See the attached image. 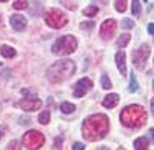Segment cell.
<instances>
[{
	"mask_svg": "<svg viewBox=\"0 0 154 150\" xmlns=\"http://www.w3.org/2000/svg\"><path fill=\"white\" fill-rule=\"evenodd\" d=\"M131 9H133L131 12H133L136 17L140 16V11H142V8H140V0H133V8Z\"/></svg>",
	"mask_w": 154,
	"mask_h": 150,
	"instance_id": "7402d4cb",
	"label": "cell"
},
{
	"mask_svg": "<svg viewBox=\"0 0 154 150\" xmlns=\"http://www.w3.org/2000/svg\"><path fill=\"white\" fill-rule=\"evenodd\" d=\"M94 27H96L94 22H83V23L80 25V28H82V30H85V31H91Z\"/></svg>",
	"mask_w": 154,
	"mask_h": 150,
	"instance_id": "484cf974",
	"label": "cell"
},
{
	"mask_svg": "<svg viewBox=\"0 0 154 150\" xmlns=\"http://www.w3.org/2000/svg\"><path fill=\"white\" fill-rule=\"evenodd\" d=\"M100 84H102V87H103L105 90H109L111 88V81H109V78H108V74L106 73H103L102 74V78H100Z\"/></svg>",
	"mask_w": 154,
	"mask_h": 150,
	"instance_id": "d6986e66",
	"label": "cell"
},
{
	"mask_svg": "<svg viewBox=\"0 0 154 150\" xmlns=\"http://www.w3.org/2000/svg\"><path fill=\"white\" fill-rule=\"evenodd\" d=\"M8 148H16V141H12V142H9Z\"/></svg>",
	"mask_w": 154,
	"mask_h": 150,
	"instance_id": "f546056e",
	"label": "cell"
},
{
	"mask_svg": "<svg viewBox=\"0 0 154 150\" xmlns=\"http://www.w3.org/2000/svg\"><path fill=\"white\" fill-rule=\"evenodd\" d=\"M151 111H152V115H154V97L151 99Z\"/></svg>",
	"mask_w": 154,
	"mask_h": 150,
	"instance_id": "4dcf8cb0",
	"label": "cell"
},
{
	"mask_svg": "<svg viewBox=\"0 0 154 150\" xmlns=\"http://www.w3.org/2000/svg\"><path fill=\"white\" fill-rule=\"evenodd\" d=\"M19 105L25 110V111H35L42 107V101L37 97H26V99H22L19 102Z\"/></svg>",
	"mask_w": 154,
	"mask_h": 150,
	"instance_id": "30bf717a",
	"label": "cell"
},
{
	"mask_svg": "<svg viewBox=\"0 0 154 150\" xmlns=\"http://www.w3.org/2000/svg\"><path fill=\"white\" fill-rule=\"evenodd\" d=\"M139 90V85H137V81H136V76L134 74H131V84H130V91L134 93Z\"/></svg>",
	"mask_w": 154,
	"mask_h": 150,
	"instance_id": "d4e9b609",
	"label": "cell"
},
{
	"mask_svg": "<svg viewBox=\"0 0 154 150\" xmlns=\"http://www.w3.org/2000/svg\"><path fill=\"white\" fill-rule=\"evenodd\" d=\"M49 118H51L49 110H45V111H42V113L38 115V122H40V124H48L49 122Z\"/></svg>",
	"mask_w": 154,
	"mask_h": 150,
	"instance_id": "44dd1931",
	"label": "cell"
},
{
	"mask_svg": "<svg viewBox=\"0 0 154 150\" xmlns=\"http://www.w3.org/2000/svg\"><path fill=\"white\" fill-rule=\"evenodd\" d=\"M149 147V139L146 138V136H140V138H137L134 141V148L136 150H148Z\"/></svg>",
	"mask_w": 154,
	"mask_h": 150,
	"instance_id": "5bb4252c",
	"label": "cell"
},
{
	"mask_svg": "<svg viewBox=\"0 0 154 150\" xmlns=\"http://www.w3.org/2000/svg\"><path fill=\"white\" fill-rule=\"evenodd\" d=\"M63 142V138L62 136H59V138L56 139V142H54V148H60V144Z\"/></svg>",
	"mask_w": 154,
	"mask_h": 150,
	"instance_id": "83f0119b",
	"label": "cell"
},
{
	"mask_svg": "<svg viewBox=\"0 0 154 150\" xmlns=\"http://www.w3.org/2000/svg\"><path fill=\"white\" fill-rule=\"evenodd\" d=\"M26 6H28V0H16L12 3V8L14 9H25Z\"/></svg>",
	"mask_w": 154,
	"mask_h": 150,
	"instance_id": "603a6c76",
	"label": "cell"
},
{
	"mask_svg": "<svg viewBox=\"0 0 154 150\" xmlns=\"http://www.w3.org/2000/svg\"><path fill=\"white\" fill-rule=\"evenodd\" d=\"M126 56L123 51H119L117 54H116V64H117V68L122 74H126Z\"/></svg>",
	"mask_w": 154,
	"mask_h": 150,
	"instance_id": "4fadbf2b",
	"label": "cell"
},
{
	"mask_svg": "<svg viewBox=\"0 0 154 150\" xmlns=\"http://www.w3.org/2000/svg\"><path fill=\"white\" fill-rule=\"evenodd\" d=\"M149 57V46L146 43H142L140 48H137L136 51L133 53V64L137 70H143L145 64Z\"/></svg>",
	"mask_w": 154,
	"mask_h": 150,
	"instance_id": "52a82bcc",
	"label": "cell"
},
{
	"mask_svg": "<svg viewBox=\"0 0 154 150\" xmlns=\"http://www.w3.org/2000/svg\"><path fill=\"white\" fill-rule=\"evenodd\" d=\"M83 148H85V145L82 142H74L72 144V150H83Z\"/></svg>",
	"mask_w": 154,
	"mask_h": 150,
	"instance_id": "4316f807",
	"label": "cell"
},
{
	"mask_svg": "<svg viewBox=\"0 0 154 150\" xmlns=\"http://www.w3.org/2000/svg\"><path fill=\"white\" fill-rule=\"evenodd\" d=\"M0 54H2L3 57H14L16 56V49L8 46V45H2L0 46Z\"/></svg>",
	"mask_w": 154,
	"mask_h": 150,
	"instance_id": "9a60e30c",
	"label": "cell"
},
{
	"mask_svg": "<svg viewBox=\"0 0 154 150\" xmlns=\"http://www.w3.org/2000/svg\"><path fill=\"white\" fill-rule=\"evenodd\" d=\"M0 139H2V132H0Z\"/></svg>",
	"mask_w": 154,
	"mask_h": 150,
	"instance_id": "d6a6232c",
	"label": "cell"
},
{
	"mask_svg": "<svg viewBox=\"0 0 154 150\" xmlns=\"http://www.w3.org/2000/svg\"><path fill=\"white\" fill-rule=\"evenodd\" d=\"M149 135H151V139H152V142H154V129L149 130Z\"/></svg>",
	"mask_w": 154,
	"mask_h": 150,
	"instance_id": "1f68e13d",
	"label": "cell"
},
{
	"mask_svg": "<svg viewBox=\"0 0 154 150\" xmlns=\"http://www.w3.org/2000/svg\"><path fill=\"white\" fill-rule=\"evenodd\" d=\"M97 12H99V8H97V6H86V8L83 9V14L88 16V17H94Z\"/></svg>",
	"mask_w": 154,
	"mask_h": 150,
	"instance_id": "ffe728a7",
	"label": "cell"
},
{
	"mask_svg": "<svg viewBox=\"0 0 154 150\" xmlns=\"http://www.w3.org/2000/svg\"><path fill=\"white\" fill-rule=\"evenodd\" d=\"M22 144H23L25 148H28V150H37V148L43 147L45 136L40 132H37V130H29V132H26L23 135Z\"/></svg>",
	"mask_w": 154,
	"mask_h": 150,
	"instance_id": "8992f818",
	"label": "cell"
},
{
	"mask_svg": "<svg viewBox=\"0 0 154 150\" xmlns=\"http://www.w3.org/2000/svg\"><path fill=\"white\" fill-rule=\"evenodd\" d=\"M122 28H125V30H133V28H134V22H133L131 19H123V20H122Z\"/></svg>",
	"mask_w": 154,
	"mask_h": 150,
	"instance_id": "cb8c5ba5",
	"label": "cell"
},
{
	"mask_svg": "<svg viewBox=\"0 0 154 150\" xmlns=\"http://www.w3.org/2000/svg\"><path fill=\"white\" fill-rule=\"evenodd\" d=\"M109 132V119L105 115H91L88 116L82 126V133L86 141L103 139Z\"/></svg>",
	"mask_w": 154,
	"mask_h": 150,
	"instance_id": "6da1fadb",
	"label": "cell"
},
{
	"mask_svg": "<svg viewBox=\"0 0 154 150\" xmlns=\"http://www.w3.org/2000/svg\"><path fill=\"white\" fill-rule=\"evenodd\" d=\"M75 73V64L72 60H57L54 65H51L48 70L46 78L51 84H60L63 81L69 79L72 74Z\"/></svg>",
	"mask_w": 154,
	"mask_h": 150,
	"instance_id": "7a4b0ae2",
	"label": "cell"
},
{
	"mask_svg": "<svg viewBox=\"0 0 154 150\" xmlns=\"http://www.w3.org/2000/svg\"><path fill=\"white\" fill-rule=\"evenodd\" d=\"M0 65H2V62H0Z\"/></svg>",
	"mask_w": 154,
	"mask_h": 150,
	"instance_id": "d590c367",
	"label": "cell"
},
{
	"mask_svg": "<svg viewBox=\"0 0 154 150\" xmlns=\"http://www.w3.org/2000/svg\"><path fill=\"white\" fill-rule=\"evenodd\" d=\"M77 49V39L74 36H62L54 42L53 53L57 56H68Z\"/></svg>",
	"mask_w": 154,
	"mask_h": 150,
	"instance_id": "277c9868",
	"label": "cell"
},
{
	"mask_svg": "<svg viewBox=\"0 0 154 150\" xmlns=\"http://www.w3.org/2000/svg\"><path fill=\"white\" fill-rule=\"evenodd\" d=\"M152 90H154V81H152Z\"/></svg>",
	"mask_w": 154,
	"mask_h": 150,
	"instance_id": "e575fe53",
	"label": "cell"
},
{
	"mask_svg": "<svg viewBox=\"0 0 154 150\" xmlns=\"http://www.w3.org/2000/svg\"><path fill=\"white\" fill-rule=\"evenodd\" d=\"M0 2H8V0H0Z\"/></svg>",
	"mask_w": 154,
	"mask_h": 150,
	"instance_id": "836d02e7",
	"label": "cell"
},
{
	"mask_svg": "<svg viewBox=\"0 0 154 150\" xmlns=\"http://www.w3.org/2000/svg\"><path fill=\"white\" fill-rule=\"evenodd\" d=\"M9 23H11V27H12V30H16V31H25V28H26V19H25L23 16H20V14H14V16H11V19H9Z\"/></svg>",
	"mask_w": 154,
	"mask_h": 150,
	"instance_id": "8fae6325",
	"label": "cell"
},
{
	"mask_svg": "<svg viewBox=\"0 0 154 150\" xmlns=\"http://www.w3.org/2000/svg\"><path fill=\"white\" fill-rule=\"evenodd\" d=\"M60 110H62V113L69 115V113H72V111L75 110V107H74L72 104H69V102H62V105H60Z\"/></svg>",
	"mask_w": 154,
	"mask_h": 150,
	"instance_id": "e0dca14e",
	"label": "cell"
},
{
	"mask_svg": "<svg viewBox=\"0 0 154 150\" xmlns=\"http://www.w3.org/2000/svg\"><path fill=\"white\" fill-rule=\"evenodd\" d=\"M91 88H93V81H91V79L83 78V79H80V81H77V84L74 85V97H82V96H85Z\"/></svg>",
	"mask_w": 154,
	"mask_h": 150,
	"instance_id": "ba28073f",
	"label": "cell"
},
{
	"mask_svg": "<svg viewBox=\"0 0 154 150\" xmlns=\"http://www.w3.org/2000/svg\"><path fill=\"white\" fill-rule=\"evenodd\" d=\"M45 22L48 27L54 28V30H60L68 23V17L63 11L60 9H49L45 14Z\"/></svg>",
	"mask_w": 154,
	"mask_h": 150,
	"instance_id": "5b68a950",
	"label": "cell"
},
{
	"mask_svg": "<svg viewBox=\"0 0 154 150\" xmlns=\"http://www.w3.org/2000/svg\"><path fill=\"white\" fill-rule=\"evenodd\" d=\"M120 122L128 129H140L146 122V111L140 105H128L120 113Z\"/></svg>",
	"mask_w": 154,
	"mask_h": 150,
	"instance_id": "3957f363",
	"label": "cell"
},
{
	"mask_svg": "<svg viewBox=\"0 0 154 150\" xmlns=\"http://www.w3.org/2000/svg\"><path fill=\"white\" fill-rule=\"evenodd\" d=\"M114 6H116V9H117V12H123L128 8V0H116Z\"/></svg>",
	"mask_w": 154,
	"mask_h": 150,
	"instance_id": "ac0fdd59",
	"label": "cell"
},
{
	"mask_svg": "<svg viewBox=\"0 0 154 150\" xmlns=\"http://www.w3.org/2000/svg\"><path fill=\"white\" fill-rule=\"evenodd\" d=\"M148 33H149L151 36H154V23H149V25H148Z\"/></svg>",
	"mask_w": 154,
	"mask_h": 150,
	"instance_id": "f1b7e54d",
	"label": "cell"
},
{
	"mask_svg": "<svg viewBox=\"0 0 154 150\" xmlns=\"http://www.w3.org/2000/svg\"><path fill=\"white\" fill-rule=\"evenodd\" d=\"M116 28H117L116 20H112V19L105 20L103 23H102V27H100V37L103 40H109L111 37L114 36V33H116Z\"/></svg>",
	"mask_w": 154,
	"mask_h": 150,
	"instance_id": "9c48e42d",
	"label": "cell"
},
{
	"mask_svg": "<svg viewBox=\"0 0 154 150\" xmlns=\"http://www.w3.org/2000/svg\"><path fill=\"white\" fill-rule=\"evenodd\" d=\"M117 104H119V94H116V93H111V94L105 96L103 102H102V105L106 107V108H114Z\"/></svg>",
	"mask_w": 154,
	"mask_h": 150,
	"instance_id": "7c38bea8",
	"label": "cell"
},
{
	"mask_svg": "<svg viewBox=\"0 0 154 150\" xmlns=\"http://www.w3.org/2000/svg\"><path fill=\"white\" fill-rule=\"evenodd\" d=\"M130 39H131V36L128 34V33H123L119 39H117V46L119 48H123V46H126L128 43H130Z\"/></svg>",
	"mask_w": 154,
	"mask_h": 150,
	"instance_id": "2e32d148",
	"label": "cell"
}]
</instances>
